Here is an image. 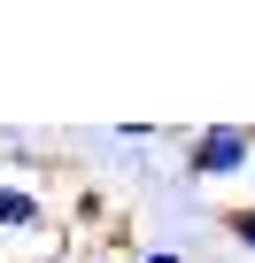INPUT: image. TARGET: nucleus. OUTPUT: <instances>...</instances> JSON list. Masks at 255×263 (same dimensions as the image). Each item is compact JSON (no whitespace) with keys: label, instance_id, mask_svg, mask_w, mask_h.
Masks as SVG:
<instances>
[{"label":"nucleus","instance_id":"f03ea898","mask_svg":"<svg viewBox=\"0 0 255 263\" xmlns=\"http://www.w3.org/2000/svg\"><path fill=\"white\" fill-rule=\"evenodd\" d=\"M0 224H8V232H39L47 224V201L31 186H16V178H0Z\"/></svg>","mask_w":255,"mask_h":263},{"label":"nucleus","instance_id":"39448f33","mask_svg":"<svg viewBox=\"0 0 255 263\" xmlns=\"http://www.w3.org/2000/svg\"><path fill=\"white\" fill-rule=\"evenodd\" d=\"M247 201H255V194H247Z\"/></svg>","mask_w":255,"mask_h":263},{"label":"nucleus","instance_id":"7ed1b4c3","mask_svg":"<svg viewBox=\"0 0 255 263\" xmlns=\"http://www.w3.org/2000/svg\"><path fill=\"white\" fill-rule=\"evenodd\" d=\"M224 232H232V240L255 255V201H232V209H224Z\"/></svg>","mask_w":255,"mask_h":263},{"label":"nucleus","instance_id":"f257e3e1","mask_svg":"<svg viewBox=\"0 0 255 263\" xmlns=\"http://www.w3.org/2000/svg\"><path fill=\"white\" fill-rule=\"evenodd\" d=\"M247 163H255V124H201V132H186V178L193 186L247 178Z\"/></svg>","mask_w":255,"mask_h":263},{"label":"nucleus","instance_id":"20e7f679","mask_svg":"<svg viewBox=\"0 0 255 263\" xmlns=\"http://www.w3.org/2000/svg\"><path fill=\"white\" fill-rule=\"evenodd\" d=\"M140 263H186V255H178V248H147Z\"/></svg>","mask_w":255,"mask_h":263}]
</instances>
